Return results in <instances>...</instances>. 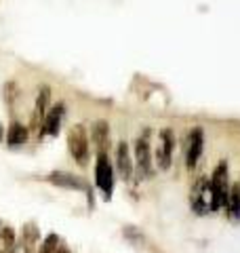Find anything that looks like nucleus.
<instances>
[{"label":"nucleus","instance_id":"f257e3e1","mask_svg":"<svg viewBox=\"0 0 240 253\" xmlns=\"http://www.w3.org/2000/svg\"><path fill=\"white\" fill-rule=\"evenodd\" d=\"M211 188H213V211L221 207H228L230 199V188H228V163L223 161L217 165L211 177Z\"/></svg>","mask_w":240,"mask_h":253},{"label":"nucleus","instance_id":"f03ea898","mask_svg":"<svg viewBox=\"0 0 240 253\" xmlns=\"http://www.w3.org/2000/svg\"><path fill=\"white\" fill-rule=\"evenodd\" d=\"M68 148L74 161L78 165H84L89 163V156H91V148H89V137H86V131L82 125H76L74 129L68 133Z\"/></svg>","mask_w":240,"mask_h":253},{"label":"nucleus","instance_id":"7ed1b4c3","mask_svg":"<svg viewBox=\"0 0 240 253\" xmlns=\"http://www.w3.org/2000/svg\"><path fill=\"white\" fill-rule=\"evenodd\" d=\"M192 209L198 215H206V213L213 211V188L209 179L200 177L194 190H192Z\"/></svg>","mask_w":240,"mask_h":253},{"label":"nucleus","instance_id":"20e7f679","mask_svg":"<svg viewBox=\"0 0 240 253\" xmlns=\"http://www.w3.org/2000/svg\"><path fill=\"white\" fill-rule=\"evenodd\" d=\"M95 179H97V186L103 190V194L110 196L112 194V188H114V171H112V165L108 161V154H99L97 167H95Z\"/></svg>","mask_w":240,"mask_h":253},{"label":"nucleus","instance_id":"39448f33","mask_svg":"<svg viewBox=\"0 0 240 253\" xmlns=\"http://www.w3.org/2000/svg\"><path fill=\"white\" fill-rule=\"evenodd\" d=\"M91 139L99 154H106L110 148V125L106 121H97L91 126Z\"/></svg>","mask_w":240,"mask_h":253},{"label":"nucleus","instance_id":"423d86ee","mask_svg":"<svg viewBox=\"0 0 240 253\" xmlns=\"http://www.w3.org/2000/svg\"><path fill=\"white\" fill-rule=\"evenodd\" d=\"M135 154H137V175L139 179H146L150 177V163H152V156H150V146L146 139H139L137 144H135Z\"/></svg>","mask_w":240,"mask_h":253},{"label":"nucleus","instance_id":"0eeeda50","mask_svg":"<svg viewBox=\"0 0 240 253\" xmlns=\"http://www.w3.org/2000/svg\"><path fill=\"white\" fill-rule=\"evenodd\" d=\"M63 112H66V106L63 104H57L53 106L49 112L44 116V123H42V133L46 135H59V125H61V118H63Z\"/></svg>","mask_w":240,"mask_h":253},{"label":"nucleus","instance_id":"6e6552de","mask_svg":"<svg viewBox=\"0 0 240 253\" xmlns=\"http://www.w3.org/2000/svg\"><path fill=\"white\" fill-rule=\"evenodd\" d=\"M202 146H204L202 129H194L190 133V141H188V167L190 169H194V165L198 163L200 154H202Z\"/></svg>","mask_w":240,"mask_h":253},{"label":"nucleus","instance_id":"1a4fd4ad","mask_svg":"<svg viewBox=\"0 0 240 253\" xmlns=\"http://www.w3.org/2000/svg\"><path fill=\"white\" fill-rule=\"evenodd\" d=\"M116 165H118V173L122 179H129L133 175V163L129 156V146L126 141H120L116 148Z\"/></svg>","mask_w":240,"mask_h":253},{"label":"nucleus","instance_id":"9d476101","mask_svg":"<svg viewBox=\"0 0 240 253\" xmlns=\"http://www.w3.org/2000/svg\"><path fill=\"white\" fill-rule=\"evenodd\" d=\"M46 179H49L51 184H55V186L70 188V190H82V188H86L76 175H70V173H63V171H53Z\"/></svg>","mask_w":240,"mask_h":253},{"label":"nucleus","instance_id":"9b49d317","mask_svg":"<svg viewBox=\"0 0 240 253\" xmlns=\"http://www.w3.org/2000/svg\"><path fill=\"white\" fill-rule=\"evenodd\" d=\"M26 139H28V129L21 123H13L9 126V133H6V144L17 148L21 144H26Z\"/></svg>","mask_w":240,"mask_h":253},{"label":"nucleus","instance_id":"f8f14e48","mask_svg":"<svg viewBox=\"0 0 240 253\" xmlns=\"http://www.w3.org/2000/svg\"><path fill=\"white\" fill-rule=\"evenodd\" d=\"M228 211L234 221H240V184L230 186V199H228Z\"/></svg>","mask_w":240,"mask_h":253},{"label":"nucleus","instance_id":"ddd939ff","mask_svg":"<svg viewBox=\"0 0 240 253\" xmlns=\"http://www.w3.org/2000/svg\"><path fill=\"white\" fill-rule=\"evenodd\" d=\"M49 99H51V89L49 86H42V89L38 91V99H36V118H34V123H38V118L42 114H46Z\"/></svg>","mask_w":240,"mask_h":253},{"label":"nucleus","instance_id":"4468645a","mask_svg":"<svg viewBox=\"0 0 240 253\" xmlns=\"http://www.w3.org/2000/svg\"><path fill=\"white\" fill-rule=\"evenodd\" d=\"M36 241H38V228L34 224L23 226V245L32 247V245H36Z\"/></svg>","mask_w":240,"mask_h":253},{"label":"nucleus","instance_id":"2eb2a0df","mask_svg":"<svg viewBox=\"0 0 240 253\" xmlns=\"http://www.w3.org/2000/svg\"><path fill=\"white\" fill-rule=\"evenodd\" d=\"M171 158H173V154H171V152H166V150H164L162 146L158 148V152H156V163H158V167L162 169V171L171 167Z\"/></svg>","mask_w":240,"mask_h":253},{"label":"nucleus","instance_id":"dca6fc26","mask_svg":"<svg viewBox=\"0 0 240 253\" xmlns=\"http://www.w3.org/2000/svg\"><path fill=\"white\" fill-rule=\"evenodd\" d=\"M57 247H59V236H57V234H49V236L44 239L42 249H40V251H44V253H55V251H57Z\"/></svg>","mask_w":240,"mask_h":253},{"label":"nucleus","instance_id":"f3484780","mask_svg":"<svg viewBox=\"0 0 240 253\" xmlns=\"http://www.w3.org/2000/svg\"><path fill=\"white\" fill-rule=\"evenodd\" d=\"M2 241H4V247L6 249H11L15 243V232H13V228H2Z\"/></svg>","mask_w":240,"mask_h":253},{"label":"nucleus","instance_id":"a211bd4d","mask_svg":"<svg viewBox=\"0 0 240 253\" xmlns=\"http://www.w3.org/2000/svg\"><path fill=\"white\" fill-rule=\"evenodd\" d=\"M2 135H4V129H2V123H0V141H2Z\"/></svg>","mask_w":240,"mask_h":253},{"label":"nucleus","instance_id":"6ab92c4d","mask_svg":"<svg viewBox=\"0 0 240 253\" xmlns=\"http://www.w3.org/2000/svg\"><path fill=\"white\" fill-rule=\"evenodd\" d=\"M38 253H44V251H38Z\"/></svg>","mask_w":240,"mask_h":253}]
</instances>
